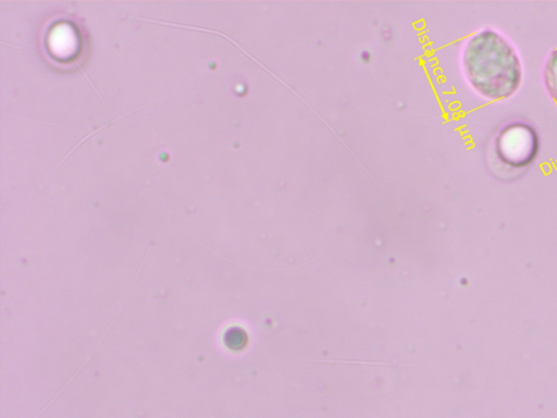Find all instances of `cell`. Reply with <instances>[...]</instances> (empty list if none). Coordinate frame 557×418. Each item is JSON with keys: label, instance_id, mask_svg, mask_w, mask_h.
<instances>
[{"label": "cell", "instance_id": "6da1fadb", "mask_svg": "<svg viewBox=\"0 0 557 418\" xmlns=\"http://www.w3.org/2000/svg\"><path fill=\"white\" fill-rule=\"evenodd\" d=\"M468 85L486 100L512 97L523 79V64L513 42L502 32L485 27L470 35L460 52Z\"/></svg>", "mask_w": 557, "mask_h": 418}, {"label": "cell", "instance_id": "3957f363", "mask_svg": "<svg viewBox=\"0 0 557 418\" xmlns=\"http://www.w3.org/2000/svg\"><path fill=\"white\" fill-rule=\"evenodd\" d=\"M542 79L548 96L557 103V48L550 50L544 59Z\"/></svg>", "mask_w": 557, "mask_h": 418}, {"label": "cell", "instance_id": "7a4b0ae2", "mask_svg": "<svg viewBox=\"0 0 557 418\" xmlns=\"http://www.w3.org/2000/svg\"><path fill=\"white\" fill-rule=\"evenodd\" d=\"M493 155L508 170H524L536 159L540 136L536 128L524 121L503 125L493 139Z\"/></svg>", "mask_w": 557, "mask_h": 418}]
</instances>
